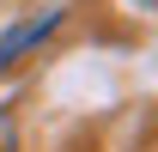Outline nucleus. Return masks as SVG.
I'll return each instance as SVG.
<instances>
[{
	"label": "nucleus",
	"mask_w": 158,
	"mask_h": 152,
	"mask_svg": "<svg viewBox=\"0 0 158 152\" xmlns=\"http://www.w3.org/2000/svg\"><path fill=\"white\" fill-rule=\"evenodd\" d=\"M61 24V6H49V12H37V19H19L12 31H0V67H12V61L24 55V49H37L49 31Z\"/></svg>",
	"instance_id": "nucleus-1"
}]
</instances>
